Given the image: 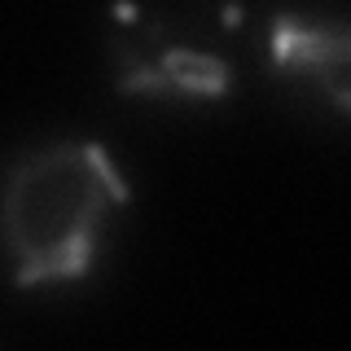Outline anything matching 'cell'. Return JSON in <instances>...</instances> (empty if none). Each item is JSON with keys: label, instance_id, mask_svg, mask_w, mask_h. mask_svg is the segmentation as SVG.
Segmentation results:
<instances>
[{"label": "cell", "instance_id": "obj_2", "mask_svg": "<svg viewBox=\"0 0 351 351\" xmlns=\"http://www.w3.org/2000/svg\"><path fill=\"white\" fill-rule=\"evenodd\" d=\"M106 53L132 97L167 106L224 101L237 80L241 18L224 0H119Z\"/></svg>", "mask_w": 351, "mask_h": 351}, {"label": "cell", "instance_id": "obj_1", "mask_svg": "<svg viewBox=\"0 0 351 351\" xmlns=\"http://www.w3.org/2000/svg\"><path fill=\"white\" fill-rule=\"evenodd\" d=\"M128 211V180L97 141H53L14 162L0 189V246L22 290L71 285L97 268Z\"/></svg>", "mask_w": 351, "mask_h": 351}, {"label": "cell", "instance_id": "obj_3", "mask_svg": "<svg viewBox=\"0 0 351 351\" xmlns=\"http://www.w3.org/2000/svg\"><path fill=\"white\" fill-rule=\"evenodd\" d=\"M268 71L303 101L325 106L334 119H347L351 101V44L347 22L321 9H290L272 18L263 36Z\"/></svg>", "mask_w": 351, "mask_h": 351}]
</instances>
